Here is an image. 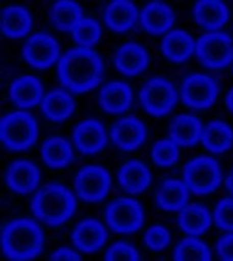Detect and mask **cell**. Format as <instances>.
<instances>
[{"label": "cell", "instance_id": "obj_1", "mask_svg": "<svg viewBox=\"0 0 233 261\" xmlns=\"http://www.w3.org/2000/svg\"><path fill=\"white\" fill-rule=\"evenodd\" d=\"M58 77L60 85L71 92H89L102 83L103 62L91 48H72L59 59Z\"/></svg>", "mask_w": 233, "mask_h": 261}, {"label": "cell", "instance_id": "obj_2", "mask_svg": "<svg viewBox=\"0 0 233 261\" xmlns=\"http://www.w3.org/2000/svg\"><path fill=\"white\" fill-rule=\"evenodd\" d=\"M44 244L43 230L30 218H17L2 230V249L8 259L32 260L42 253Z\"/></svg>", "mask_w": 233, "mask_h": 261}, {"label": "cell", "instance_id": "obj_3", "mask_svg": "<svg viewBox=\"0 0 233 261\" xmlns=\"http://www.w3.org/2000/svg\"><path fill=\"white\" fill-rule=\"evenodd\" d=\"M77 204L74 194L65 185L50 183L37 190L31 201L32 214L37 220L57 227L70 220Z\"/></svg>", "mask_w": 233, "mask_h": 261}, {"label": "cell", "instance_id": "obj_4", "mask_svg": "<svg viewBox=\"0 0 233 261\" xmlns=\"http://www.w3.org/2000/svg\"><path fill=\"white\" fill-rule=\"evenodd\" d=\"M0 139L8 150L19 152L31 148L38 140V124L29 112H14L2 118Z\"/></svg>", "mask_w": 233, "mask_h": 261}, {"label": "cell", "instance_id": "obj_5", "mask_svg": "<svg viewBox=\"0 0 233 261\" xmlns=\"http://www.w3.org/2000/svg\"><path fill=\"white\" fill-rule=\"evenodd\" d=\"M184 184L195 195H208L220 187L222 180L219 162L213 157L201 156L189 161L183 171Z\"/></svg>", "mask_w": 233, "mask_h": 261}, {"label": "cell", "instance_id": "obj_6", "mask_svg": "<svg viewBox=\"0 0 233 261\" xmlns=\"http://www.w3.org/2000/svg\"><path fill=\"white\" fill-rule=\"evenodd\" d=\"M196 58L209 69L226 68L233 62V39L228 33H205L196 42Z\"/></svg>", "mask_w": 233, "mask_h": 261}, {"label": "cell", "instance_id": "obj_7", "mask_svg": "<svg viewBox=\"0 0 233 261\" xmlns=\"http://www.w3.org/2000/svg\"><path fill=\"white\" fill-rule=\"evenodd\" d=\"M108 227L119 234H130L141 228L144 210L140 202L134 199L120 198L110 202L106 208Z\"/></svg>", "mask_w": 233, "mask_h": 261}, {"label": "cell", "instance_id": "obj_8", "mask_svg": "<svg viewBox=\"0 0 233 261\" xmlns=\"http://www.w3.org/2000/svg\"><path fill=\"white\" fill-rule=\"evenodd\" d=\"M141 106L153 117H163L174 108L177 103V92L173 85L162 77L151 79L145 84L139 95Z\"/></svg>", "mask_w": 233, "mask_h": 261}, {"label": "cell", "instance_id": "obj_9", "mask_svg": "<svg viewBox=\"0 0 233 261\" xmlns=\"http://www.w3.org/2000/svg\"><path fill=\"white\" fill-rule=\"evenodd\" d=\"M77 196L85 202L102 201L108 195L111 188V175L101 166H85L80 168L74 179Z\"/></svg>", "mask_w": 233, "mask_h": 261}, {"label": "cell", "instance_id": "obj_10", "mask_svg": "<svg viewBox=\"0 0 233 261\" xmlns=\"http://www.w3.org/2000/svg\"><path fill=\"white\" fill-rule=\"evenodd\" d=\"M182 101L189 108L206 109L214 106L219 95L216 80L204 74H192L180 86Z\"/></svg>", "mask_w": 233, "mask_h": 261}, {"label": "cell", "instance_id": "obj_11", "mask_svg": "<svg viewBox=\"0 0 233 261\" xmlns=\"http://www.w3.org/2000/svg\"><path fill=\"white\" fill-rule=\"evenodd\" d=\"M60 48L58 42L47 33H36L23 44L22 57L29 65L38 70L50 68L58 60Z\"/></svg>", "mask_w": 233, "mask_h": 261}, {"label": "cell", "instance_id": "obj_12", "mask_svg": "<svg viewBox=\"0 0 233 261\" xmlns=\"http://www.w3.org/2000/svg\"><path fill=\"white\" fill-rule=\"evenodd\" d=\"M111 138L119 150L132 152L146 140V127L139 118L129 115L112 126Z\"/></svg>", "mask_w": 233, "mask_h": 261}, {"label": "cell", "instance_id": "obj_13", "mask_svg": "<svg viewBox=\"0 0 233 261\" xmlns=\"http://www.w3.org/2000/svg\"><path fill=\"white\" fill-rule=\"evenodd\" d=\"M72 141L81 153L96 154L107 146V135L98 120L87 119L75 126Z\"/></svg>", "mask_w": 233, "mask_h": 261}, {"label": "cell", "instance_id": "obj_14", "mask_svg": "<svg viewBox=\"0 0 233 261\" xmlns=\"http://www.w3.org/2000/svg\"><path fill=\"white\" fill-rule=\"evenodd\" d=\"M41 173L37 166L26 160H17L9 166L5 181L14 193L27 195L37 189Z\"/></svg>", "mask_w": 233, "mask_h": 261}, {"label": "cell", "instance_id": "obj_15", "mask_svg": "<svg viewBox=\"0 0 233 261\" xmlns=\"http://www.w3.org/2000/svg\"><path fill=\"white\" fill-rule=\"evenodd\" d=\"M107 230L95 218H86L72 230V243L79 250L86 254L98 251L107 242Z\"/></svg>", "mask_w": 233, "mask_h": 261}, {"label": "cell", "instance_id": "obj_16", "mask_svg": "<svg viewBox=\"0 0 233 261\" xmlns=\"http://www.w3.org/2000/svg\"><path fill=\"white\" fill-rule=\"evenodd\" d=\"M149 64V54L143 45L135 42L123 44L114 57V65L117 70L125 76L140 75Z\"/></svg>", "mask_w": 233, "mask_h": 261}, {"label": "cell", "instance_id": "obj_17", "mask_svg": "<svg viewBox=\"0 0 233 261\" xmlns=\"http://www.w3.org/2000/svg\"><path fill=\"white\" fill-rule=\"evenodd\" d=\"M102 109L111 114H120L130 108L133 102V90L123 81H112L102 87L98 96Z\"/></svg>", "mask_w": 233, "mask_h": 261}, {"label": "cell", "instance_id": "obj_18", "mask_svg": "<svg viewBox=\"0 0 233 261\" xmlns=\"http://www.w3.org/2000/svg\"><path fill=\"white\" fill-rule=\"evenodd\" d=\"M43 86L36 76L17 77L10 86V99L19 108H32L43 101Z\"/></svg>", "mask_w": 233, "mask_h": 261}, {"label": "cell", "instance_id": "obj_19", "mask_svg": "<svg viewBox=\"0 0 233 261\" xmlns=\"http://www.w3.org/2000/svg\"><path fill=\"white\" fill-rule=\"evenodd\" d=\"M118 181L125 193L141 194L149 188L151 183V173L144 162L132 160L124 163L118 172Z\"/></svg>", "mask_w": 233, "mask_h": 261}, {"label": "cell", "instance_id": "obj_20", "mask_svg": "<svg viewBox=\"0 0 233 261\" xmlns=\"http://www.w3.org/2000/svg\"><path fill=\"white\" fill-rule=\"evenodd\" d=\"M194 19L201 29L217 31L228 21V8L219 0H200L193 9Z\"/></svg>", "mask_w": 233, "mask_h": 261}, {"label": "cell", "instance_id": "obj_21", "mask_svg": "<svg viewBox=\"0 0 233 261\" xmlns=\"http://www.w3.org/2000/svg\"><path fill=\"white\" fill-rule=\"evenodd\" d=\"M201 134L202 124L194 115L179 114L174 117L169 124L171 140L178 146H194L200 140Z\"/></svg>", "mask_w": 233, "mask_h": 261}, {"label": "cell", "instance_id": "obj_22", "mask_svg": "<svg viewBox=\"0 0 233 261\" xmlns=\"http://www.w3.org/2000/svg\"><path fill=\"white\" fill-rule=\"evenodd\" d=\"M196 42L183 30H174L165 36L161 43V50L165 58L173 63H183L194 54Z\"/></svg>", "mask_w": 233, "mask_h": 261}, {"label": "cell", "instance_id": "obj_23", "mask_svg": "<svg viewBox=\"0 0 233 261\" xmlns=\"http://www.w3.org/2000/svg\"><path fill=\"white\" fill-rule=\"evenodd\" d=\"M141 25L151 35H162L173 26L175 16L168 5L160 2L147 4L140 15Z\"/></svg>", "mask_w": 233, "mask_h": 261}, {"label": "cell", "instance_id": "obj_24", "mask_svg": "<svg viewBox=\"0 0 233 261\" xmlns=\"http://www.w3.org/2000/svg\"><path fill=\"white\" fill-rule=\"evenodd\" d=\"M139 11L132 2L128 0H117L107 5L103 20L112 31L125 32L135 25L138 20Z\"/></svg>", "mask_w": 233, "mask_h": 261}, {"label": "cell", "instance_id": "obj_25", "mask_svg": "<svg viewBox=\"0 0 233 261\" xmlns=\"http://www.w3.org/2000/svg\"><path fill=\"white\" fill-rule=\"evenodd\" d=\"M213 223L210 211L201 204L186 205L178 215V226L189 236H200L210 228Z\"/></svg>", "mask_w": 233, "mask_h": 261}, {"label": "cell", "instance_id": "obj_26", "mask_svg": "<svg viewBox=\"0 0 233 261\" xmlns=\"http://www.w3.org/2000/svg\"><path fill=\"white\" fill-rule=\"evenodd\" d=\"M200 140L208 151L215 154H221L232 147L233 130L222 120L210 121L202 129Z\"/></svg>", "mask_w": 233, "mask_h": 261}, {"label": "cell", "instance_id": "obj_27", "mask_svg": "<svg viewBox=\"0 0 233 261\" xmlns=\"http://www.w3.org/2000/svg\"><path fill=\"white\" fill-rule=\"evenodd\" d=\"M188 190L184 181L167 179L157 189V204L165 211H180L188 202Z\"/></svg>", "mask_w": 233, "mask_h": 261}, {"label": "cell", "instance_id": "obj_28", "mask_svg": "<svg viewBox=\"0 0 233 261\" xmlns=\"http://www.w3.org/2000/svg\"><path fill=\"white\" fill-rule=\"evenodd\" d=\"M44 117L52 121H63L71 117L75 111L74 98L66 91L53 90L41 102Z\"/></svg>", "mask_w": 233, "mask_h": 261}, {"label": "cell", "instance_id": "obj_29", "mask_svg": "<svg viewBox=\"0 0 233 261\" xmlns=\"http://www.w3.org/2000/svg\"><path fill=\"white\" fill-rule=\"evenodd\" d=\"M32 19L23 7H9L2 13V32L9 38H21L31 31Z\"/></svg>", "mask_w": 233, "mask_h": 261}, {"label": "cell", "instance_id": "obj_30", "mask_svg": "<svg viewBox=\"0 0 233 261\" xmlns=\"http://www.w3.org/2000/svg\"><path fill=\"white\" fill-rule=\"evenodd\" d=\"M41 156L43 162L50 168H65L71 162L74 152L66 139L62 136H53L42 144Z\"/></svg>", "mask_w": 233, "mask_h": 261}, {"label": "cell", "instance_id": "obj_31", "mask_svg": "<svg viewBox=\"0 0 233 261\" xmlns=\"http://www.w3.org/2000/svg\"><path fill=\"white\" fill-rule=\"evenodd\" d=\"M83 20V9L70 0H60L50 10V21L58 31L72 32Z\"/></svg>", "mask_w": 233, "mask_h": 261}, {"label": "cell", "instance_id": "obj_32", "mask_svg": "<svg viewBox=\"0 0 233 261\" xmlns=\"http://www.w3.org/2000/svg\"><path fill=\"white\" fill-rule=\"evenodd\" d=\"M174 261H210L211 250L204 242L187 237L178 243L173 253Z\"/></svg>", "mask_w": 233, "mask_h": 261}, {"label": "cell", "instance_id": "obj_33", "mask_svg": "<svg viewBox=\"0 0 233 261\" xmlns=\"http://www.w3.org/2000/svg\"><path fill=\"white\" fill-rule=\"evenodd\" d=\"M99 37H101V27L97 21L90 17L81 20L72 31L74 41L84 48L93 47L99 41Z\"/></svg>", "mask_w": 233, "mask_h": 261}, {"label": "cell", "instance_id": "obj_34", "mask_svg": "<svg viewBox=\"0 0 233 261\" xmlns=\"http://www.w3.org/2000/svg\"><path fill=\"white\" fill-rule=\"evenodd\" d=\"M152 161L160 167H171L177 162L179 159V150L178 145L174 144L172 140H163L157 141L152 147Z\"/></svg>", "mask_w": 233, "mask_h": 261}, {"label": "cell", "instance_id": "obj_35", "mask_svg": "<svg viewBox=\"0 0 233 261\" xmlns=\"http://www.w3.org/2000/svg\"><path fill=\"white\" fill-rule=\"evenodd\" d=\"M214 221L217 228L233 233V199H222L217 202L214 212Z\"/></svg>", "mask_w": 233, "mask_h": 261}, {"label": "cell", "instance_id": "obj_36", "mask_svg": "<svg viewBox=\"0 0 233 261\" xmlns=\"http://www.w3.org/2000/svg\"><path fill=\"white\" fill-rule=\"evenodd\" d=\"M106 261H139L140 255L134 245L126 242H118L108 248L105 255Z\"/></svg>", "mask_w": 233, "mask_h": 261}, {"label": "cell", "instance_id": "obj_37", "mask_svg": "<svg viewBox=\"0 0 233 261\" xmlns=\"http://www.w3.org/2000/svg\"><path fill=\"white\" fill-rule=\"evenodd\" d=\"M144 242L150 250L160 251L168 247L169 242H171V236L165 227L152 226L145 233Z\"/></svg>", "mask_w": 233, "mask_h": 261}, {"label": "cell", "instance_id": "obj_38", "mask_svg": "<svg viewBox=\"0 0 233 261\" xmlns=\"http://www.w3.org/2000/svg\"><path fill=\"white\" fill-rule=\"evenodd\" d=\"M217 256L223 261H233V233L226 234L216 243Z\"/></svg>", "mask_w": 233, "mask_h": 261}, {"label": "cell", "instance_id": "obj_39", "mask_svg": "<svg viewBox=\"0 0 233 261\" xmlns=\"http://www.w3.org/2000/svg\"><path fill=\"white\" fill-rule=\"evenodd\" d=\"M50 261H62V260H66V261H80L81 257L76 251L71 250L69 248H60L57 251L49 256Z\"/></svg>", "mask_w": 233, "mask_h": 261}, {"label": "cell", "instance_id": "obj_40", "mask_svg": "<svg viewBox=\"0 0 233 261\" xmlns=\"http://www.w3.org/2000/svg\"><path fill=\"white\" fill-rule=\"evenodd\" d=\"M225 184H226L227 190H228L229 193H231L232 195H233V169H232L231 172H229V174L226 177Z\"/></svg>", "mask_w": 233, "mask_h": 261}, {"label": "cell", "instance_id": "obj_41", "mask_svg": "<svg viewBox=\"0 0 233 261\" xmlns=\"http://www.w3.org/2000/svg\"><path fill=\"white\" fill-rule=\"evenodd\" d=\"M226 106L228 108V111L233 113V89H231L228 91L226 96Z\"/></svg>", "mask_w": 233, "mask_h": 261}, {"label": "cell", "instance_id": "obj_42", "mask_svg": "<svg viewBox=\"0 0 233 261\" xmlns=\"http://www.w3.org/2000/svg\"><path fill=\"white\" fill-rule=\"evenodd\" d=\"M232 72H233V68H232Z\"/></svg>", "mask_w": 233, "mask_h": 261}]
</instances>
